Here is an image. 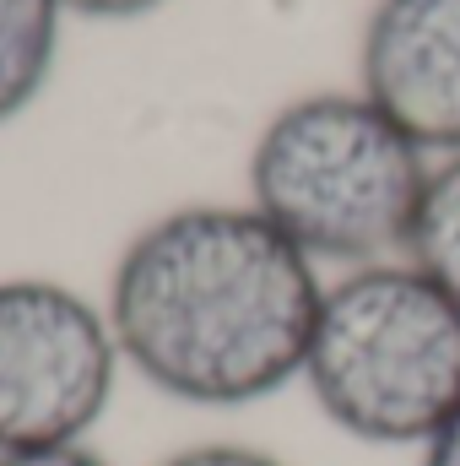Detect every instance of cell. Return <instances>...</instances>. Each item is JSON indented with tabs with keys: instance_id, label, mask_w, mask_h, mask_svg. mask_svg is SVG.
I'll return each mask as SVG.
<instances>
[{
	"instance_id": "cell-3",
	"label": "cell",
	"mask_w": 460,
	"mask_h": 466,
	"mask_svg": "<svg viewBox=\"0 0 460 466\" xmlns=\"http://www.w3.org/2000/svg\"><path fill=\"white\" fill-rule=\"evenodd\" d=\"M298 385L346 440L417 456L460 407V304L406 255L331 271Z\"/></svg>"
},
{
	"instance_id": "cell-7",
	"label": "cell",
	"mask_w": 460,
	"mask_h": 466,
	"mask_svg": "<svg viewBox=\"0 0 460 466\" xmlns=\"http://www.w3.org/2000/svg\"><path fill=\"white\" fill-rule=\"evenodd\" d=\"M406 260L423 266L460 304V152L455 157H439L434 174H428V190H423V207H417V223H412Z\"/></svg>"
},
{
	"instance_id": "cell-10",
	"label": "cell",
	"mask_w": 460,
	"mask_h": 466,
	"mask_svg": "<svg viewBox=\"0 0 460 466\" xmlns=\"http://www.w3.org/2000/svg\"><path fill=\"white\" fill-rule=\"evenodd\" d=\"M65 16H82V22H141V16H157L168 0H60Z\"/></svg>"
},
{
	"instance_id": "cell-8",
	"label": "cell",
	"mask_w": 460,
	"mask_h": 466,
	"mask_svg": "<svg viewBox=\"0 0 460 466\" xmlns=\"http://www.w3.org/2000/svg\"><path fill=\"white\" fill-rule=\"evenodd\" d=\"M157 466H293V461L265 451V445H249V440H195V445L163 456Z\"/></svg>"
},
{
	"instance_id": "cell-6",
	"label": "cell",
	"mask_w": 460,
	"mask_h": 466,
	"mask_svg": "<svg viewBox=\"0 0 460 466\" xmlns=\"http://www.w3.org/2000/svg\"><path fill=\"white\" fill-rule=\"evenodd\" d=\"M65 22L60 0H0V125L22 119L55 82Z\"/></svg>"
},
{
	"instance_id": "cell-2",
	"label": "cell",
	"mask_w": 460,
	"mask_h": 466,
	"mask_svg": "<svg viewBox=\"0 0 460 466\" xmlns=\"http://www.w3.org/2000/svg\"><path fill=\"white\" fill-rule=\"evenodd\" d=\"M434 157L357 87L287 98L249 141L244 201L320 271L395 260L428 190Z\"/></svg>"
},
{
	"instance_id": "cell-11",
	"label": "cell",
	"mask_w": 460,
	"mask_h": 466,
	"mask_svg": "<svg viewBox=\"0 0 460 466\" xmlns=\"http://www.w3.org/2000/svg\"><path fill=\"white\" fill-rule=\"evenodd\" d=\"M417 466H460V407H455V418L417 451Z\"/></svg>"
},
{
	"instance_id": "cell-9",
	"label": "cell",
	"mask_w": 460,
	"mask_h": 466,
	"mask_svg": "<svg viewBox=\"0 0 460 466\" xmlns=\"http://www.w3.org/2000/svg\"><path fill=\"white\" fill-rule=\"evenodd\" d=\"M0 466H115L93 440L87 445H44V451H5Z\"/></svg>"
},
{
	"instance_id": "cell-5",
	"label": "cell",
	"mask_w": 460,
	"mask_h": 466,
	"mask_svg": "<svg viewBox=\"0 0 460 466\" xmlns=\"http://www.w3.org/2000/svg\"><path fill=\"white\" fill-rule=\"evenodd\" d=\"M357 93L434 163L460 152V0H374L357 38Z\"/></svg>"
},
{
	"instance_id": "cell-4",
	"label": "cell",
	"mask_w": 460,
	"mask_h": 466,
	"mask_svg": "<svg viewBox=\"0 0 460 466\" xmlns=\"http://www.w3.org/2000/svg\"><path fill=\"white\" fill-rule=\"evenodd\" d=\"M125 380L104 299L60 277H0V456L87 445Z\"/></svg>"
},
{
	"instance_id": "cell-1",
	"label": "cell",
	"mask_w": 460,
	"mask_h": 466,
	"mask_svg": "<svg viewBox=\"0 0 460 466\" xmlns=\"http://www.w3.org/2000/svg\"><path fill=\"white\" fill-rule=\"evenodd\" d=\"M325 271L249 201L168 207L125 238L109 326L125 374L179 407L238 412L298 385Z\"/></svg>"
}]
</instances>
